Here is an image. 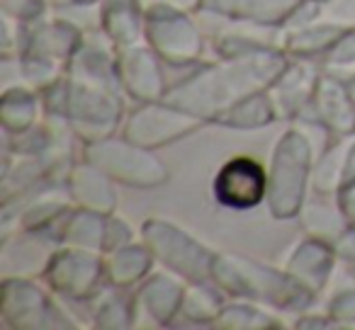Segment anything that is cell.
<instances>
[{"instance_id":"obj_1","label":"cell","mask_w":355,"mask_h":330,"mask_svg":"<svg viewBox=\"0 0 355 330\" xmlns=\"http://www.w3.org/2000/svg\"><path fill=\"white\" fill-rule=\"evenodd\" d=\"M246 161H236L232 163L222 175L227 178L236 180V190L227 194V202L229 204H256V199L261 197V190H263V178L258 173L256 165H243Z\"/></svg>"}]
</instances>
